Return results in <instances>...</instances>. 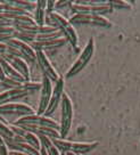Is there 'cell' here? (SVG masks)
Instances as JSON below:
<instances>
[{"instance_id": "obj_18", "label": "cell", "mask_w": 140, "mask_h": 155, "mask_svg": "<svg viewBox=\"0 0 140 155\" xmlns=\"http://www.w3.org/2000/svg\"><path fill=\"white\" fill-rule=\"evenodd\" d=\"M23 139H24L25 143H28L29 145L34 147L35 150H40L41 144H40V140H39L38 136H35L34 134H31V132H29V131H25L24 135H23Z\"/></svg>"}, {"instance_id": "obj_28", "label": "cell", "mask_w": 140, "mask_h": 155, "mask_svg": "<svg viewBox=\"0 0 140 155\" xmlns=\"http://www.w3.org/2000/svg\"><path fill=\"white\" fill-rule=\"evenodd\" d=\"M7 45L5 44V42H0V56L1 55H4V54H6V51H7Z\"/></svg>"}, {"instance_id": "obj_14", "label": "cell", "mask_w": 140, "mask_h": 155, "mask_svg": "<svg viewBox=\"0 0 140 155\" xmlns=\"http://www.w3.org/2000/svg\"><path fill=\"white\" fill-rule=\"evenodd\" d=\"M30 92L24 87L8 89L6 91L0 92V106L8 104V103H14V101L18 99V98H22V97L28 96Z\"/></svg>"}, {"instance_id": "obj_26", "label": "cell", "mask_w": 140, "mask_h": 155, "mask_svg": "<svg viewBox=\"0 0 140 155\" xmlns=\"http://www.w3.org/2000/svg\"><path fill=\"white\" fill-rule=\"evenodd\" d=\"M72 4V1H56V4H55V7L56 8H63V7H65V6L67 5H71Z\"/></svg>"}, {"instance_id": "obj_25", "label": "cell", "mask_w": 140, "mask_h": 155, "mask_svg": "<svg viewBox=\"0 0 140 155\" xmlns=\"http://www.w3.org/2000/svg\"><path fill=\"white\" fill-rule=\"evenodd\" d=\"M35 5H37V8H39V9H47V1H44V0L35 1Z\"/></svg>"}, {"instance_id": "obj_34", "label": "cell", "mask_w": 140, "mask_h": 155, "mask_svg": "<svg viewBox=\"0 0 140 155\" xmlns=\"http://www.w3.org/2000/svg\"><path fill=\"white\" fill-rule=\"evenodd\" d=\"M0 81H1V80H0Z\"/></svg>"}, {"instance_id": "obj_5", "label": "cell", "mask_w": 140, "mask_h": 155, "mask_svg": "<svg viewBox=\"0 0 140 155\" xmlns=\"http://www.w3.org/2000/svg\"><path fill=\"white\" fill-rule=\"evenodd\" d=\"M60 108H62V121L59 126V135H60V138L65 139V137L71 130L73 120V104L67 94L63 95L62 102H60Z\"/></svg>"}, {"instance_id": "obj_32", "label": "cell", "mask_w": 140, "mask_h": 155, "mask_svg": "<svg viewBox=\"0 0 140 155\" xmlns=\"http://www.w3.org/2000/svg\"><path fill=\"white\" fill-rule=\"evenodd\" d=\"M65 155H77V154H74V153H70V152H67V153H65Z\"/></svg>"}, {"instance_id": "obj_16", "label": "cell", "mask_w": 140, "mask_h": 155, "mask_svg": "<svg viewBox=\"0 0 140 155\" xmlns=\"http://www.w3.org/2000/svg\"><path fill=\"white\" fill-rule=\"evenodd\" d=\"M0 65H1V68H2V72H4V74H5V78L15 80V81L21 82V83L26 82L24 78L22 77V75H21V74H19V73L2 57H0Z\"/></svg>"}, {"instance_id": "obj_10", "label": "cell", "mask_w": 140, "mask_h": 155, "mask_svg": "<svg viewBox=\"0 0 140 155\" xmlns=\"http://www.w3.org/2000/svg\"><path fill=\"white\" fill-rule=\"evenodd\" d=\"M29 114H34L32 107L26 104L21 103H8L0 106V116L1 115H18L24 116Z\"/></svg>"}, {"instance_id": "obj_1", "label": "cell", "mask_w": 140, "mask_h": 155, "mask_svg": "<svg viewBox=\"0 0 140 155\" xmlns=\"http://www.w3.org/2000/svg\"><path fill=\"white\" fill-rule=\"evenodd\" d=\"M54 143V145L57 147L59 152L62 153H74L77 155H83L87 154L89 152H91L92 150H95L98 143L97 141H88V143H83V141H71L66 140L63 138H55L51 139Z\"/></svg>"}, {"instance_id": "obj_9", "label": "cell", "mask_w": 140, "mask_h": 155, "mask_svg": "<svg viewBox=\"0 0 140 155\" xmlns=\"http://www.w3.org/2000/svg\"><path fill=\"white\" fill-rule=\"evenodd\" d=\"M63 95H64V79L59 78V80L56 82L55 87L53 88V94H51V97H50L48 107H47V110L44 113V116L50 117V115L57 110L58 106L60 105Z\"/></svg>"}, {"instance_id": "obj_20", "label": "cell", "mask_w": 140, "mask_h": 155, "mask_svg": "<svg viewBox=\"0 0 140 155\" xmlns=\"http://www.w3.org/2000/svg\"><path fill=\"white\" fill-rule=\"evenodd\" d=\"M0 136L4 140H9L14 138V132L10 129V126H7L2 120H0Z\"/></svg>"}, {"instance_id": "obj_27", "label": "cell", "mask_w": 140, "mask_h": 155, "mask_svg": "<svg viewBox=\"0 0 140 155\" xmlns=\"http://www.w3.org/2000/svg\"><path fill=\"white\" fill-rule=\"evenodd\" d=\"M0 155H9V150L6 145L0 146Z\"/></svg>"}, {"instance_id": "obj_24", "label": "cell", "mask_w": 140, "mask_h": 155, "mask_svg": "<svg viewBox=\"0 0 140 155\" xmlns=\"http://www.w3.org/2000/svg\"><path fill=\"white\" fill-rule=\"evenodd\" d=\"M23 87L30 92L32 91V90H39V89H41V83L33 82V81H26V82L23 83Z\"/></svg>"}, {"instance_id": "obj_17", "label": "cell", "mask_w": 140, "mask_h": 155, "mask_svg": "<svg viewBox=\"0 0 140 155\" xmlns=\"http://www.w3.org/2000/svg\"><path fill=\"white\" fill-rule=\"evenodd\" d=\"M39 140L42 147H44V150H47L48 155H60V152L58 150L56 146L54 145L53 140L48 138V137H44V136H40L39 137Z\"/></svg>"}, {"instance_id": "obj_29", "label": "cell", "mask_w": 140, "mask_h": 155, "mask_svg": "<svg viewBox=\"0 0 140 155\" xmlns=\"http://www.w3.org/2000/svg\"><path fill=\"white\" fill-rule=\"evenodd\" d=\"M9 155H29V154H24V153H21V152H15V150H9Z\"/></svg>"}, {"instance_id": "obj_31", "label": "cell", "mask_w": 140, "mask_h": 155, "mask_svg": "<svg viewBox=\"0 0 140 155\" xmlns=\"http://www.w3.org/2000/svg\"><path fill=\"white\" fill-rule=\"evenodd\" d=\"M2 145H5V140H4L2 137L0 136V146H2Z\"/></svg>"}, {"instance_id": "obj_33", "label": "cell", "mask_w": 140, "mask_h": 155, "mask_svg": "<svg viewBox=\"0 0 140 155\" xmlns=\"http://www.w3.org/2000/svg\"><path fill=\"white\" fill-rule=\"evenodd\" d=\"M60 155H65V153H62V154H60Z\"/></svg>"}, {"instance_id": "obj_2", "label": "cell", "mask_w": 140, "mask_h": 155, "mask_svg": "<svg viewBox=\"0 0 140 155\" xmlns=\"http://www.w3.org/2000/svg\"><path fill=\"white\" fill-rule=\"evenodd\" d=\"M71 9L75 14L103 15L111 13L112 8L108 1H72Z\"/></svg>"}, {"instance_id": "obj_8", "label": "cell", "mask_w": 140, "mask_h": 155, "mask_svg": "<svg viewBox=\"0 0 140 155\" xmlns=\"http://www.w3.org/2000/svg\"><path fill=\"white\" fill-rule=\"evenodd\" d=\"M35 61L38 62L39 68L42 71L44 77H47L50 81H54L55 83L57 82L60 77L57 73V71L54 68L51 63L49 62L48 57L46 56L44 51H42V50H35Z\"/></svg>"}, {"instance_id": "obj_22", "label": "cell", "mask_w": 140, "mask_h": 155, "mask_svg": "<svg viewBox=\"0 0 140 155\" xmlns=\"http://www.w3.org/2000/svg\"><path fill=\"white\" fill-rule=\"evenodd\" d=\"M108 4L112 8H117V9H131L130 2L124 1V0H114V1H108Z\"/></svg>"}, {"instance_id": "obj_13", "label": "cell", "mask_w": 140, "mask_h": 155, "mask_svg": "<svg viewBox=\"0 0 140 155\" xmlns=\"http://www.w3.org/2000/svg\"><path fill=\"white\" fill-rule=\"evenodd\" d=\"M0 57H2L4 59H6L22 77L24 78L25 81H30V68H29V66H28V63L25 62L24 59L18 58V57H13V56H9L8 54H4V55H1Z\"/></svg>"}, {"instance_id": "obj_7", "label": "cell", "mask_w": 140, "mask_h": 155, "mask_svg": "<svg viewBox=\"0 0 140 155\" xmlns=\"http://www.w3.org/2000/svg\"><path fill=\"white\" fill-rule=\"evenodd\" d=\"M71 24H88L96 25L100 28H111L112 23L105 16L95 14H74L68 19Z\"/></svg>"}, {"instance_id": "obj_21", "label": "cell", "mask_w": 140, "mask_h": 155, "mask_svg": "<svg viewBox=\"0 0 140 155\" xmlns=\"http://www.w3.org/2000/svg\"><path fill=\"white\" fill-rule=\"evenodd\" d=\"M0 84L4 86L5 88H8V89H15V88L23 87V83L17 82V81L11 80V79H8V78H5L4 80H1V81H0Z\"/></svg>"}, {"instance_id": "obj_19", "label": "cell", "mask_w": 140, "mask_h": 155, "mask_svg": "<svg viewBox=\"0 0 140 155\" xmlns=\"http://www.w3.org/2000/svg\"><path fill=\"white\" fill-rule=\"evenodd\" d=\"M9 5H13L15 7H18L21 9H23L24 12H28L29 13L30 10H33L37 8V5H35V2L33 1H7Z\"/></svg>"}, {"instance_id": "obj_23", "label": "cell", "mask_w": 140, "mask_h": 155, "mask_svg": "<svg viewBox=\"0 0 140 155\" xmlns=\"http://www.w3.org/2000/svg\"><path fill=\"white\" fill-rule=\"evenodd\" d=\"M44 17H46V10L35 8V15H34V22L38 26L44 25Z\"/></svg>"}, {"instance_id": "obj_4", "label": "cell", "mask_w": 140, "mask_h": 155, "mask_svg": "<svg viewBox=\"0 0 140 155\" xmlns=\"http://www.w3.org/2000/svg\"><path fill=\"white\" fill-rule=\"evenodd\" d=\"M93 53H95V41H93L92 38H90L89 41H88L87 46L84 47V49L80 54V56L77 57V59L74 62V64L67 71L66 75H65L66 79H71V78L75 77L77 74L81 72L83 68L88 65V63L90 62L91 57L93 56Z\"/></svg>"}, {"instance_id": "obj_11", "label": "cell", "mask_w": 140, "mask_h": 155, "mask_svg": "<svg viewBox=\"0 0 140 155\" xmlns=\"http://www.w3.org/2000/svg\"><path fill=\"white\" fill-rule=\"evenodd\" d=\"M7 46H9L11 48L17 49L19 53L23 55L25 62H34L35 61V50H34L29 44L26 42H23L18 39L16 38H11L9 40H7L5 42Z\"/></svg>"}, {"instance_id": "obj_30", "label": "cell", "mask_w": 140, "mask_h": 155, "mask_svg": "<svg viewBox=\"0 0 140 155\" xmlns=\"http://www.w3.org/2000/svg\"><path fill=\"white\" fill-rule=\"evenodd\" d=\"M5 79V74L2 72V68H1V65H0V80H4Z\"/></svg>"}, {"instance_id": "obj_15", "label": "cell", "mask_w": 140, "mask_h": 155, "mask_svg": "<svg viewBox=\"0 0 140 155\" xmlns=\"http://www.w3.org/2000/svg\"><path fill=\"white\" fill-rule=\"evenodd\" d=\"M67 42V40L60 37V38L56 39H50V40H44V41H33V42H30V46L34 49V50H47V49H55L59 48Z\"/></svg>"}, {"instance_id": "obj_3", "label": "cell", "mask_w": 140, "mask_h": 155, "mask_svg": "<svg viewBox=\"0 0 140 155\" xmlns=\"http://www.w3.org/2000/svg\"><path fill=\"white\" fill-rule=\"evenodd\" d=\"M47 15H48V17L50 18V21H51L53 26L57 28V29L62 32L64 38L66 39L74 48H77L79 38H77V31L74 30L73 25L70 23V21L66 19L65 17H63L60 14L56 13V12L47 13Z\"/></svg>"}, {"instance_id": "obj_12", "label": "cell", "mask_w": 140, "mask_h": 155, "mask_svg": "<svg viewBox=\"0 0 140 155\" xmlns=\"http://www.w3.org/2000/svg\"><path fill=\"white\" fill-rule=\"evenodd\" d=\"M40 90H41V94H40V101H39L38 114L39 115H44V111L48 107L51 94H53L51 81L47 77H44V79H42V82H41V89Z\"/></svg>"}, {"instance_id": "obj_6", "label": "cell", "mask_w": 140, "mask_h": 155, "mask_svg": "<svg viewBox=\"0 0 140 155\" xmlns=\"http://www.w3.org/2000/svg\"><path fill=\"white\" fill-rule=\"evenodd\" d=\"M14 126H38V127H48L51 129L59 130V126L51 117H47L44 115L39 114H29V115L21 116L14 122Z\"/></svg>"}]
</instances>
